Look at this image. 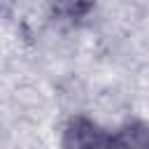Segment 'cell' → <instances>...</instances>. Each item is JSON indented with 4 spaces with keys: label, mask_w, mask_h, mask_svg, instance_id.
<instances>
[{
    "label": "cell",
    "mask_w": 149,
    "mask_h": 149,
    "mask_svg": "<svg viewBox=\"0 0 149 149\" xmlns=\"http://www.w3.org/2000/svg\"><path fill=\"white\" fill-rule=\"evenodd\" d=\"M112 135H105L88 119H72L65 128V144L88 147V144H109Z\"/></svg>",
    "instance_id": "6da1fadb"
},
{
    "label": "cell",
    "mask_w": 149,
    "mask_h": 149,
    "mask_svg": "<svg viewBox=\"0 0 149 149\" xmlns=\"http://www.w3.org/2000/svg\"><path fill=\"white\" fill-rule=\"evenodd\" d=\"M91 0H54V9L65 19H79L88 12Z\"/></svg>",
    "instance_id": "7a4b0ae2"
}]
</instances>
